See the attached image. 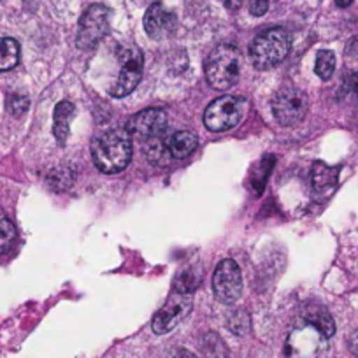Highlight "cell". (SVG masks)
<instances>
[{"mask_svg":"<svg viewBox=\"0 0 358 358\" xmlns=\"http://www.w3.org/2000/svg\"><path fill=\"white\" fill-rule=\"evenodd\" d=\"M213 290L216 299L225 304H234L243 292V274L234 260H222L213 274Z\"/></svg>","mask_w":358,"mask_h":358,"instance_id":"cell-10","label":"cell"},{"mask_svg":"<svg viewBox=\"0 0 358 358\" xmlns=\"http://www.w3.org/2000/svg\"><path fill=\"white\" fill-rule=\"evenodd\" d=\"M192 308H194V297H192V294L172 292L171 297L167 299V302H165V304L158 309L157 315H155L151 329H153V332L158 334V336L169 334L190 315Z\"/></svg>","mask_w":358,"mask_h":358,"instance_id":"cell-8","label":"cell"},{"mask_svg":"<svg viewBox=\"0 0 358 358\" xmlns=\"http://www.w3.org/2000/svg\"><path fill=\"white\" fill-rule=\"evenodd\" d=\"M248 109V101L236 95H223L213 101L204 113V125L211 132H227L241 123Z\"/></svg>","mask_w":358,"mask_h":358,"instance_id":"cell-4","label":"cell"},{"mask_svg":"<svg viewBox=\"0 0 358 358\" xmlns=\"http://www.w3.org/2000/svg\"><path fill=\"white\" fill-rule=\"evenodd\" d=\"M120 58V74L111 88V95L116 99L127 97L137 88L141 78H143L144 58L139 48L123 46L118 51Z\"/></svg>","mask_w":358,"mask_h":358,"instance_id":"cell-5","label":"cell"},{"mask_svg":"<svg viewBox=\"0 0 358 358\" xmlns=\"http://www.w3.org/2000/svg\"><path fill=\"white\" fill-rule=\"evenodd\" d=\"M290 36L285 29L274 27L258 34L250 46L251 64L257 69H273L281 64L290 51Z\"/></svg>","mask_w":358,"mask_h":358,"instance_id":"cell-2","label":"cell"},{"mask_svg":"<svg viewBox=\"0 0 358 358\" xmlns=\"http://www.w3.org/2000/svg\"><path fill=\"white\" fill-rule=\"evenodd\" d=\"M346 90L348 94L358 99V72H355V74H351L350 78L346 79Z\"/></svg>","mask_w":358,"mask_h":358,"instance_id":"cell-25","label":"cell"},{"mask_svg":"<svg viewBox=\"0 0 358 358\" xmlns=\"http://www.w3.org/2000/svg\"><path fill=\"white\" fill-rule=\"evenodd\" d=\"M16 239V229L13 225V222L6 216L0 215V255L6 253V251L11 248V244Z\"/></svg>","mask_w":358,"mask_h":358,"instance_id":"cell-20","label":"cell"},{"mask_svg":"<svg viewBox=\"0 0 358 358\" xmlns=\"http://www.w3.org/2000/svg\"><path fill=\"white\" fill-rule=\"evenodd\" d=\"M334 71H336V55H334V51H320L318 57H316V74L327 81V79L332 78Z\"/></svg>","mask_w":358,"mask_h":358,"instance_id":"cell-18","label":"cell"},{"mask_svg":"<svg viewBox=\"0 0 358 358\" xmlns=\"http://www.w3.org/2000/svg\"><path fill=\"white\" fill-rule=\"evenodd\" d=\"M48 183H50V187L53 188L55 192H64L65 188L71 187L72 183V176L69 174V169H57V171H53L50 174V178H48Z\"/></svg>","mask_w":358,"mask_h":358,"instance_id":"cell-21","label":"cell"},{"mask_svg":"<svg viewBox=\"0 0 358 358\" xmlns=\"http://www.w3.org/2000/svg\"><path fill=\"white\" fill-rule=\"evenodd\" d=\"M204 351L209 358H225V346L220 341V337L213 332L206 336Z\"/></svg>","mask_w":358,"mask_h":358,"instance_id":"cell-22","label":"cell"},{"mask_svg":"<svg viewBox=\"0 0 358 358\" xmlns=\"http://www.w3.org/2000/svg\"><path fill=\"white\" fill-rule=\"evenodd\" d=\"M348 344H350L351 353H353L355 357H358V330H355V332L351 334L350 339H348Z\"/></svg>","mask_w":358,"mask_h":358,"instance_id":"cell-27","label":"cell"},{"mask_svg":"<svg viewBox=\"0 0 358 358\" xmlns=\"http://www.w3.org/2000/svg\"><path fill=\"white\" fill-rule=\"evenodd\" d=\"M72 118H74V106L67 101L58 102L53 113V134L60 144H65L67 141Z\"/></svg>","mask_w":358,"mask_h":358,"instance_id":"cell-14","label":"cell"},{"mask_svg":"<svg viewBox=\"0 0 358 358\" xmlns=\"http://www.w3.org/2000/svg\"><path fill=\"white\" fill-rule=\"evenodd\" d=\"M197 146H199L197 136L188 132V130L174 134L167 143L169 155H171L172 158H178V160H183V158H188L190 155H194V151L197 150Z\"/></svg>","mask_w":358,"mask_h":358,"instance_id":"cell-13","label":"cell"},{"mask_svg":"<svg viewBox=\"0 0 358 358\" xmlns=\"http://www.w3.org/2000/svg\"><path fill=\"white\" fill-rule=\"evenodd\" d=\"M109 9L102 4L90 6L79 20L76 44L79 50H94L109 32Z\"/></svg>","mask_w":358,"mask_h":358,"instance_id":"cell-6","label":"cell"},{"mask_svg":"<svg viewBox=\"0 0 358 358\" xmlns=\"http://www.w3.org/2000/svg\"><path fill=\"white\" fill-rule=\"evenodd\" d=\"M167 113L164 109L150 108L137 113L127 123V132L132 139L137 141H151L160 137L167 129Z\"/></svg>","mask_w":358,"mask_h":358,"instance_id":"cell-11","label":"cell"},{"mask_svg":"<svg viewBox=\"0 0 358 358\" xmlns=\"http://www.w3.org/2000/svg\"><path fill=\"white\" fill-rule=\"evenodd\" d=\"M167 358H197V357H195L192 351L183 350V348H176V350H172L171 353L167 355Z\"/></svg>","mask_w":358,"mask_h":358,"instance_id":"cell-26","label":"cell"},{"mask_svg":"<svg viewBox=\"0 0 358 358\" xmlns=\"http://www.w3.org/2000/svg\"><path fill=\"white\" fill-rule=\"evenodd\" d=\"M337 174H339V169L337 167H329V165L322 164V162H316L313 165V187L316 192H329L336 187L337 183Z\"/></svg>","mask_w":358,"mask_h":358,"instance_id":"cell-16","label":"cell"},{"mask_svg":"<svg viewBox=\"0 0 358 358\" xmlns=\"http://www.w3.org/2000/svg\"><path fill=\"white\" fill-rule=\"evenodd\" d=\"M304 318L306 323L316 327L327 339L336 334V323H334L332 315L323 306H308L304 311Z\"/></svg>","mask_w":358,"mask_h":358,"instance_id":"cell-15","label":"cell"},{"mask_svg":"<svg viewBox=\"0 0 358 358\" xmlns=\"http://www.w3.org/2000/svg\"><path fill=\"white\" fill-rule=\"evenodd\" d=\"M176 16L169 13L162 4H151L144 15V30L155 41L165 39L176 29Z\"/></svg>","mask_w":358,"mask_h":358,"instance_id":"cell-12","label":"cell"},{"mask_svg":"<svg viewBox=\"0 0 358 358\" xmlns=\"http://www.w3.org/2000/svg\"><path fill=\"white\" fill-rule=\"evenodd\" d=\"M201 283V278L195 273L194 268H187L174 280V292H181V294H192L195 288Z\"/></svg>","mask_w":358,"mask_h":358,"instance_id":"cell-19","label":"cell"},{"mask_svg":"<svg viewBox=\"0 0 358 358\" xmlns=\"http://www.w3.org/2000/svg\"><path fill=\"white\" fill-rule=\"evenodd\" d=\"M95 167L104 174H118L132 160V137L127 129H113L101 134L92 144Z\"/></svg>","mask_w":358,"mask_h":358,"instance_id":"cell-1","label":"cell"},{"mask_svg":"<svg viewBox=\"0 0 358 358\" xmlns=\"http://www.w3.org/2000/svg\"><path fill=\"white\" fill-rule=\"evenodd\" d=\"M309 101L299 88H285L273 99V115L283 127L299 125L306 118Z\"/></svg>","mask_w":358,"mask_h":358,"instance_id":"cell-9","label":"cell"},{"mask_svg":"<svg viewBox=\"0 0 358 358\" xmlns=\"http://www.w3.org/2000/svg\"><path fill=\"white\" fill-rule=\"evenodd\" d=\"M223 4H225V8L229 11H237L241 8V4H243V0H223Z\"/></svg>","mask_w":358,"mask_h":358,"instance_id":"cell-28","label":"cell"},{"mask_svg":"<svg viewBox=\"0 0 358 358\" xmlns=\"http://www.w3.org/2000/svg\"><path fill=\"white\" fill-rule=\"evenodd\" d=\"M20 60V44L11 37L0 39V72L11 71L18 65Z\"/></svg>","mask_w":358,"mask_h":358,"instance_id":"cell-17","label":"cell"},{"mask_svg":"<svg viewBox=\"0 0 358 358\" xmlns=\"http://www.w3.org/2000/svg\"><path fill=\"white\" fill-rule=\"evenodd\" d=\"M355 0H336V6L337 8H350L351 4H353Z\"/></svg>","mask_w":358,"mask_h":358,"instance_id":"cell-29","label":"cell"},{"mask_svg":"<svg viewBox=\"0 0 358 358\" xmlns=\"http://www.w3.org/2000/svg\"><path fill=\"white\" fill-rule=\"evenodd\" d=\"M268 11V0H251L250 13L253 16H264Z\"/></svg>","mask_w":358,"mask_h":358,"instance_id":"cell-24","label":"cell"},{"mask_svg":"<svg viewBox=\"0 0 358 358\" xmlns=\"http://www.w3.org/2000/svg\"><path fill=\"white\" fill-rule=\"evenodd\" d=\"M241 53L230 44H220L206 60V78L215 90H229L239 79Z\"/></svg>","mask_w":358,"mask_h":358,"instance_id":"cell-3","label":"cell"},{"mask_svg":"<svg viewBox=\"0 0 358 358\" xmlns=\"http://www.w3.org/2000/svg\"><path fill=\"white\" fill-rule=\"evenodd\" d=\"M27 109H29V99L22 97V95L11 97V101H9V111H11L13 115L22 116L23 113H27Z\"/></svg>","mask_w":358,"mask_h":358,"instance_id":"cell-23","label":"cell"},{"mask_svg":"<svg viewBox=\"0 0 358 358\" xmlns=\"http://www.w3.org/2000/svg\"><path fill=\"white\" fill-rule=\"evenodd\" d=\"M327 348V337L304 322L288 336L287 355L288 358H325Z\"/></svg>","mask_w":358,"mask_h":358,"instance_id":"cell-7","label":"cell"}]
</instances>
